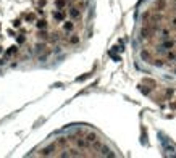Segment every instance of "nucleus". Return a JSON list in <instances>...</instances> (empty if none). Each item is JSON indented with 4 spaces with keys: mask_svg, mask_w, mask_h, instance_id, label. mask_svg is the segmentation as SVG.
<instances>
[{
    "mask_svg": "<svg viewBox=\"0 0 176 158\" xmlns=\"http://www.w3.org/2000/svg\"><path fill=\"white\" fill-rule=\"evenodd\" d=\"M52 18L55 20V21H58V23H63L66 20V10H53L52 11Z\"/></svg>",
    "mask_w": 176,
    "mask_h": 158,
    "instance_id": "obj_1",
    "label": "nucleus"
},
{
    "mask_svg": "<svg viewBox=\"0 0 176 158\" xmlns=\"http://www.w3.org/2000/svg\"><path fill=\"white\" fill-rule=\"evenodd\" d=\"M74 28H76V24L73 23V20H71V18L70 20H65V21L61 23V31L66 32V34H68V32H73Z\"/></svg>",
    "mask_w": 176,
    "mask_h": 158,
    "instance_id": "obj_2",
    "label": "nucleus"
},
{
    "mask_svg": "<svg viewBox=\"0 0 176 158\" xmlns=\"http://www.w3.org/2000/svg\"><path fill=\"white\" fill-rule=\"evenodd\" d=\"M23 20H25L26 23H29V24H34L39 18H37V11H28V13H25L23 15Z\"/></svg>",
    "mask_w": 176,
    "mask_h": 158,
    "instance_id": "obj_3",
    "label": "nucleus"
},
{
    "mask_svg": "<svg viewBox=\"0 0 176 158\" xmlns=\"http://www.w3.org/2000/svg\"><path fill=\"white\" fill-rule=\"evenodd\" d=\"M18 50H20L18 44H15V45H11V47H8V48H7V50L3 52V55H5L7 58H10L11 55H16V53H18Z\"/></svg>",
    "mask_w": 176,
    "mask_h": 158,
    "instance_id": "obj_4",
    "label": "nucleus"
},
{
    "mask_svg": "<svg viewBox=\"0 0 176 158\" xmlns=\"http://www.w3.org/2000/svg\"><path fill=\"white\" fill-rule=\"evenodd\" d=\"M34 26L37 28V29H49V21H47L45 18H39L36 23H34Z\"/></svg>",
    "mask_w": 176,
    "mask_h": 158,
    "instance_id": "obj_5",
    "label": "nucleus"
},
{
    "mask_svg": "<svg viewBox=\"0 0 176 158\" xmlns=\"http://www.w3.org/2000/svg\"><path fill=\"white\" fill-rule=\"evenodd\" d=\"M15 40H16V44L18 45H23L26 42V36L23 34V32H20V34H16V37H15Z\"/></svg>",
    "mask_w": 176,
    "mask_h": 158,
    "instance_id": "obj_6",
    "label": "nucleus"
},
{
    "mask_svg": "<svg viewBox=\"0 0 176 158\" xmlns=\"http://www.w3.org/2000/svg\"><path fill=\"white\" fill-rule=\"evenodd\" d=\"M13 28H15V29H21V28H23V20H21V18H16V20H15V21H13Z\"/></svg>",
    "mask_w": 176,
    "mask_h": 158,
    "instance_id": "obj_7",
    "label": "nucleus"
},
{
    "mask_svg": "<svg viewBox=\"0 0 176 158\" xmlns=\"http://www.w3.org/2000/svg\"><path fill=\"white\" fill-rule=\"evenodd\" d=\"M3 52H5V50H3V47H0V55H2Z\"/></svg>",
    "mask_w": 176,
    "mask_h": 158,
    "instance_id": "obj_8",
    "label": "nucleus"
}]
</instances>
